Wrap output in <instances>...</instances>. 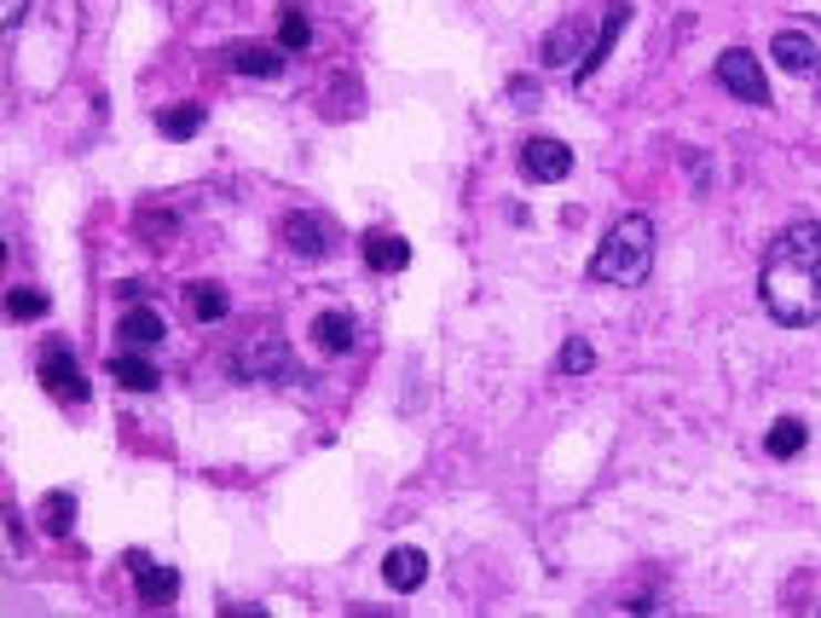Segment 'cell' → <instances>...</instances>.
Instances as JSON below:
<instances>
[{
  "label": "cell",
  "mask_w": 821,
  "mask_h": 618,
  "mask_svg": "<svg viewBox=\"0 0 821 618\" xmlns=\"http://www.w3.org/2000/svg\"><path fill=\"white\" fill-rule=\"evenodd\" d=\"M763 313L776 324H815L821 318V226H787L763 254L758 272Z\"/></svg>",
  "instance_id": "obj_1"
},
{
  "label": "cell",
  "mask_w": 821,
  "mask_h": 618,
  "mask_svg": "<svg viewBox=\"0 0 821 618\" xmlns=\"http://www.w3.org/2000/svg\"><path fill=\"white\" fill-rule=\"evenodd\" d=\"M648 266H654V220H648V214H625V220L602 238V249L590 254V277H596V283H613V290H631V283H643Z\"/></svg>",
  "instance_id": "obj_2"
},
{
  "label": "cell",
  "mask_w": 821,
  "mask_h": 618,
  "mask_svg": "<svg viewBox=\"0 0 821 618\" xmlns=\"http://www.w3.org/2000/svg\"><path fill=\"white\" fill-rule=\"evenodd\" d=\"M232 370L243 381H290L295 376V358H290V347H284L278 329H254V336L232 353Z\"/></svg>",
  "instance_id": "obj_3"
},
{
  "label": "cell",
  "mask_w": 821,
  "mask_h": 618,
  "mask_svg": "<svg viewBox=\"0 0 821 618\" xmlns=\"http://www.w3.org/2000/svg\"><path fill=\"white\" fill-rule=\"evenodd\" d=\"M717 82H724L740 105H769V82H763V64L747 53V46H729L717 59Z\"/></svg>",
  "instance_id": "obj_4"
},
{
  "label": "cell",
  "mask_w": 821,
  "mask_h": 618,
  "mask_svg": "<svg viewBox=\"0 0 821 618\" xmlns=\"http://www.w3.org/2000/svg\"><path fill=\"white\" fill-rule=\"evenodd\" d=\"M625 23H631V0H607V12H602V30H596V41L584 46V59H579V70H573V87H590V75H596V70L607 64L613 41L625 35Z\"/></svg>",
  "instance_id": "obj_5"
},
{
  "label": "cell",
  "mask_w": 821,
  "mask_h": 618,
  "mask_svg": "<svg viewBox=\"0 0 821 618\" xmlns=\"http://www.w3.org/2000/svg\"><path fill=\"white\" fill-rule=\"evenodd\" d=\"M521 168H527V179H568L573 174V150L561 145V139H544V134H532L527 145H521Z\"/></svg>",
  "instance_id": "obj_6"
},
{
  "label": "cell",
  "mask_w": 821,
  "mask_h": 618,
  "mask_svg": "<svg viewBox=\"0 0 821 618\" xmlns=\"http://www.w3.org/2000/svg\"><path fill=\"white\" fill-rule=\"evenodd\" d=\"M41 388L53 394V399H64V405L87 399V381H82V370H75V358H70L64 347H46V358H41Z\"/></svg>",
  "instance_id": "obj_7"
},
{
  "label": "cell",
  "mask_w": 821,
  "mask_h": 618,
  "mask_svg": "<svg viewBox=\"0 0 821 618\" xmlns=\"http://www.w3.org/2000/svg\"><path fill=\"white\" fill-rule=\"evenodd\" d=\"M127 573H134V584H139V601L145 607H163V601H174V589H179V573L174 566H157L150 555H127Z\"/></svg>",
  "instance_id": "obj_8"
},
{
  "label": "cell",
  "mask_w": 821,
  "mask_h": 618,
  "mask_svg": "<svg viewBox=\"0 0 821 618\" xmlns=\"http://www.w3.org/2000/svg\"><path fill=\"white\" fill-rule=\"evenodd\" d=\"M313 342H319L324 353L342 358V353L358 347V324H353L347 313H319V318H313Z\"/></svg>",
  "instance_id": "obj_9"
},
{
  "label": "cell",
  "mask_w": 821,
  "mask_h": 618,
  "mask_svg": "<svg viewBox=\"0 0 821 618\" xmlns=\"http://www.w3.org/2000/svg\"><path fill=\"white\" fill-rule=\"evenodd\" d=\"M382 578L410 596V589L428 578V555H423V549H388V561H382Z\"/></svg>",
  "instance_id": "obj_10"
},
{
  "label": "cell",
  "mask_w": 821,
  "mask_h": 618,
  "mask_svg": "<svg viewBox=\"0 0 821 618\" xmlns=\"http://www.w3.org/2000/svg\"><path fill=\"white\" fill-rule=\"evenodd\" d=\"M365 261H371V272H405L410 243L394 238V231H371V238H365Z\"/></svg>",
  "instance_id": "obj_11"
},
{
  "label": "cell",
  "mask_w": 821,
  "mask_h": 618,
  "mask_svg": "<svg viewBox=\"0 0 821 618\" xmlns=\"http://www.w3.org/2000/svg\"><path fill=\"white\" fill-rule=\"evenodd\" d=\"M284 243L301 254V261H319V254L330 249V238H324V226L313 220V214H290L284 220Z\"/></svg>",
  "instance_id": "obj_12"
},
{
  "label": "cell",
  "mask_w": 821,
  "mask_h": 618,
  "mask_svg": "<svg viewBox=\"0 0 821 618\" xmlns=\"http://www.w3.org/2000/svg\"><path fill=\"white\" fill-rule=\"evenodd\" d=\"M769 53H776V64H781V70H792V75L815 70V41H810V35H799V30H781Z\"/></svg>",
  "instance_id": "obj_13"
},
{
  "label": "cell",
  "mask_w": 821,
  "mask_h": 618,
  "mask_svg": "<svg viewBox=\"0 0 821 618\" xmlns=\"http://www.w3.org/2000/svg\"><path fill=\"white\" fill-rule=\"evenodd\" d=\"M168 336V324L150 313V306H134V313H122V342L127 347H157Z\"/></svg>",
  "instance_id": "obj_14"
},
{
  "label": "cell",
  "mask_w": 821,
  "mask_h": 618,
  "mask_svg": "<svg viewBox=\"0 0 821 618\" xmlns=\"http://www.w3.org/2000/svg\"><path fill=\"white\" fill-rule=\"evenodd\" d=\"M111 376H116V388H127V394H150L157 388V370L145 365V358H111Z\"/></svg>",
  "instance_id": "obj_15"
},
{
  "label": "cell",
  "mask_w": 821,
  "mask_h": 618,
  "mask_svg": "<svg viewBox=\"0 0 821 618\" xmlns=\"http://www.w3.org/2000/svg\"><path fill=\"white\" fill-rule=\"evenodd\" d=\"M232 70L238 75H278L284 53H272V46H232Z\"/></svg>",
  "instance_id": "obj_16"
},
{
  "label": "cell",
  "mask_w": 821,
  "mask_h": 618,
  "mask_svg": "<svg viewBox=\"0 0 821 618\" xmlns=\"http://www.w3.org/2000/svg\"><path fill=\"white\" fill-rule=\"evenodd\" d=\"M804 440H810V433H804V422H799V417H781L776 428H769L763 451H769V457H799V451H804Z\"/></svg>",
  "instance_id": "obj_17"
},
{
  "label": "cell",
  "mask_w": 821,
  "mask_h": 618,
  "mask_svg": "<svg viewBox=\"0 0 821 618\" xmlns=\"http://www.w3.org/2000/svg\"><path fill=\"white\" fill-rule=\"evenodd\" d=\"M544 70H561V64H573V53H579V23H561V30H550L544 35Z\"/></svg>",
  "instance_id": "obj_18"
},
{
  "label": "cell",
  "mask_w": 821,
  "mask_h": 618,
  "mask_svg": "<svg viewBox=\"0 0 821 618\" xmlns=\"http://www.w3.org/2000/svg\"><path fill=\"white\" fill-rule=\"evenodd\" d=\"M191 313L202 324H220L226 318V290H220V283H191Z\"/></svg>",
  "instance_id": "obj_19"
},
{
  "label": "cell",
  "mask_w": 821,
  "mask_h": 618,
  "mask_svg": "<svg viewBox=\"0 0 821 618\" xmlns=\"http://www.w3.org/2000/svg\"><path fill=\"white\" fill-rule=\"evenodd\" d=\"M41 526L53 532V537H64V532L75 526V497H70V492H53V497H46V503H41Z\"/></svg>",
  "instance_id": "obj_20"
},
{
  "label": "cell",
  "mask_w": 821,
  "mask_h": 618,
  "mask_svg": "<svg viewBox=\"0 0 821 618\" xmlns=\"http://www.w3.org/2000/svg\"><path fill=\"white\" fill-rule=\"evenodd\" d=\"M157 127H163L168 139H191L197 127H202V111H197V105H186V111H163V116H157Z\"/></svg>",
  "instance_id": "obj_21"
},
{
  "label": "cell",
  "mask_w": 821,
  "mask_h": 618,
  "mask_svg": "<svg viewBox=\"0 0 821 618\" xmlns=\"http://www.w3.org/2000/svg\"><path fill=\"white\" fill-rule=\"evenodd\" d=\"M306 35H313V30H306V12H301V7H284V23H278V41H284L290 53H301V46H306Z\"/></svg>",
  "instance_id": "obj_22"
},
{
  "label": "cell",
  "mask_w": 821,
  "mask_h": 618,
  "mask_svg": "<svg viewBox=\"0 0 821 618\" xmlns=\"http://www.w3.org/2000/svg\"><path fill=\"white\" fill-rule=\"evenodd\" d=\"M7 313H12V318H41V313H46V295H41V290H12V295H7Z\"/></svg>",
  "instance_id": "obj_23"
},
{
  "label": "cell",
  "mask_w": 821,
  "mask_h": 618,
  "mask_svg": "<svg viewBox=\"0 0 821 618\" xmlns=\"http://www.w3.org/2000/svg\"><path fill=\"white\" fill-rule=\"evenodd\" d=\"M590 365H596V353H590V342H568V347H561V370H568V376H584Z\"/></svg>",
  "instance_id": "obj_24"
},
{
  "label": "cell",
  "mask_w": 821,
  "mask_h": 618,
  "mask_svg": "<svg viewBox=\"0 0 821 618\" xmlns=\"http://www.w3.org/2000/svg\"><path fill=\"white\" fill-rule=\"evenodd\" d=\"M23 12H30V0H0V23H7V30H18Z\"/></svg>",
  "instance_id": "obj_25"
}]
</instances>
